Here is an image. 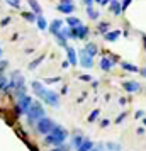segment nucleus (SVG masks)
Masks as SVG:
<instances>
[{
	"label": "nucleus",
	"instance_id": "1",
	"mask_svg": "<svg viewBox=\"0 0 146 151\" xmlns=\"http://www.w3.org/2000/svg\"><path fill=\"white\" fill-rule=\"evenodd\" d=\"M68 137V131L61 127V126H58L56 124L53 131L49 132L48 136H44V143L46 144H53V146H61V143Z\"/></svg>",
	"mask_w": 146,
	"mask_h": 151
},
{
	"label": "nucleus",
	"instance_id": "2",
	"mask_svg": "<svg viewBox=\"0 0 146 151\" xmlns=\"http://www.w3.org/2000/svg\"><path fill=\"white\" fill-rule=\"evenodd\" d=\"M26 116H27V122L29 124H34L36 121L46 117L44 116V109H42V105L39 102H32V105H31V109H29V112L26 114Z\"/></svg>",
	"mask_w": 146,
	"mask_h": 151
},
{
	"label": "nucleus",
	"instance_id": "3",
	"mask_svg": "<svg viewBox=\"0 0 146 151\" xmlns=\"http://www.w3.org/2000/svg\"><path fill=\"white\" fill-rule=\"evenodd\" d=\"M56 124L49 119V117H42V119H39L37 122H36V129H37V132L39 134H42V136H48L49 132L53 131V127H55Z\"/></svg>",
	"mask_w": 146,
	"mask_h": 151
},
{
	"label": "nucleus",
	"instance_id": "4",
	"mask_svg": "<svg viewBox=\"0 0 146 151\" xmlns=\"http://www.w3.org/2000/svg\"><path fill=\"white\" fill-rule=\"evenodd\" d=\"M32 99L26 93L24 97H21V99H17V105H15V109H17V112L19 114H27L29 109H31V105H32Z\"/></svg>",
	"mask_w": 146,
	"mask_h": 151
},
{
	"label": "nucleus",
	"instance_id": "5",
	"mask_svg": "<svg viewBox=\"0 0 146 151\" xmlns=\"http://www.w3.org/2000/svg\"><path fill=\"white\" fill-rule=\"evenodd\" d=\"M44 102L56 109V107H60V95L56 92H53V90H48L46 92V97H44Z\"/></svg>",
	"mask_w": 146,
	"mask_h": 151
},
{
	"label": "nucleus",
	"instance_id": "6",
	"mask_svg": "<svg viewBox=\"0 0 146 151\" xmlns=\"http://www.w3.org/2000/svg\"><path fill=\"white\" fill-rule=\"evenodd\" d=\"M78 53H80L78 63H80L83 68H92V66H93V58H90V56L87 55V53H85V49H80Z\"/></svg>",
	"mask_w": 146,
	"mask_h": 151
},
{
	"label": "nucleus",
	"instance_id": "7",
	"mask_svg": "<svg viewBox=\"0 0 146 151\" xmlns=\"http://www.w3.org/2000/svg\"><path fill=\"white\" fill-rule=\"evenodd\" d=\"M31 87H32V90H34V93L39 99H42L44 100V97H46V92H48V88L42 85V83H39V82H32L31 83Z\"/></svg>",
	"mask_w": 146,
	"mask_h": 151
},
{
	"label": "nucleus",
	"instance_id": "8",
	"mask_svg": "<svg viewBox=\"0 0 146 151\" xmlns=\"http://www.w3.org/2000/svg\"><path fill=\"white\" fill-rule=\"evenodd\" d=\"M66 58H68V63L71 65V66H77L78 63V58H77V51H75V48H71V46H66Z\"/></svg>",
	"mask_w": 146,
	"mask_h": 151
},
{
	"label": "nucleus",
	"instance_id": "9",
	"mask_svg": "<svg viewBox=\"0 0 146 151\" xmlns=\"http://www.w3.org/2000/svg\"><path fill=\"white\" fill-rule=\"evenodd\" d=\"M48 29H49V32H51L53 36L60 34V32H61V29H63V21H61V19H55V21L49 24Z\"/></svg>",
	"mask_w": 146,
	"mask_h": 151
},
{
	"label": "nucleus",
	"instance_id": "10",
	"mask_svg": "<svg viewBox=\"0 0 146 151\" xmlns=\"http://www.w3.org/2000/svg\"><path fill=\"white\" fill-rule=\"evenodd\" d=\"M122 87H124V90L129 92V93H134V92H138V90L141 88V85H139L138 82H124Z\"/></svg>",
	"mask_w": 146,
	"mask_h": 151
},
{
	"label": "nucleus",
	"instance_id": "11",
	"mask_svg": "<svg viewBox=\"0 0 146 151\" xmlns=\"http://www.w3.org/2000/svg\"><path fill=\"white\" fill-rule=\"evenodd\" d=\"M83 49H85V53L90 56V58H93V56L99 53V48H97V44H95V42H87Z\"/></svg>",
	"mask_w": 146,
	"mask_h": 151
},
{
	"label": "nucleus",
	"instance_id": "12",
	"mask_svg": "<svg viewBox=\"0 0 146 151\" xmlns=\"http://www.w3.org/2000/svg\"><path fill=\"white\" fill-rule=\"evenodd\" d=\"M109 9H111V12L114 15L122 14V7H121V2H119V0H112L111 4H109Z\"/></svg>",
	"mask_w": 146,
	"mask_h": 151
},
{
	"label": "nucleus",
	"instance_id": "13",
	"mask_svg": "<svg viewBox=\"0 0 146 151\" xmlns=\"http://www.w3.org/2000/svg\"><path fill=\"white\" fill-rule=\"evenodd\" d=\"M58 10H60L61 14L70 15L73 10H75V5H73V4H58Z\"/></svg>",
	"mask_w": 146,
	"mask_h": 151
},
{
	"label": "nucleus",
	"instance_id": "14",
	"mask_svg": "<svg viewBox=\"0 0 146 151\" xmlns=\"http://www.w3.org/2000/svg\"><path fill=\"white\" fill-rule=\"evenodd\" d=\"M112 66H114V61H112L111 58H107V56H104L102 60H100V68L104 70V71H111Z\"/></svg>",
	"mask_w": 146,
	"mask_h": 151
},
{
	"label": "nucleus",
	"instance_id": "15",
	"mask_svg": "<svg viewBox=\"0 0 146 151\" xmlns=\"http://www.w3.org/2000/svg\"><path fill=\"white\" fill-rule=\"evenodd\" d=\"M27 4H29V7L32 9V14L34 15H42L41 12V5H39V4H37V0H27Z\"/></svg>",
	"mask_w": 146,
	"mask_h": 151
},
{
	"label": "nucleus",
	"instance_id": "16",
	"mask_svg": "<svg viewBox=\"0 0 146 151\" xmlns=\"http://www.w3.org/2000/svg\"><path fill=\"white\" fill-rule=\"evenodd\" d=\"M66 24H68L70 29H75L78 26H82V21L78 19V17H73V15H68V19H66Z\"/></svg>",
	"mask_w": 146,
	"mask_h": 151
},
{
	"label": "nucleus",
	"instance_id": "17",
	"mask_svg": "<svg viewBox=\"0 0 146 151\" xmlns=\"http://www.w3.org/2000/svg\"><path fill=\"white\" fill-rule=\"evenodd\" d=\"M119 36H121V31H109V32L104 36V39L105 41H109V42H114Z\"/></svg>",
	"mask_w": 146,
	"mask_h": 151
},
{
	"label": "nucleus",
	"instance_id": "18",
	"mask_svg": "<svg viewBox=\"0 0 146 151\" xmlns=\"http://www.w3.org/2000/svg\"><path fill=\"white\" fill-rule=\"evenodd\" d=\"M85 139H87V137L83 136V134H77V136H73V139H71V144H73V148H80V146H82V143H83Z\"/></svg>",
	"mask_w": 146,
	"mask_h": 151
},
{
	"label": "nucleus",
	"instance_id": "19",
	"mask_svg": "<svg viewBox=\"0 0 146 151\" xmlns=\"http://www.w3.org/2000/svg\"><path fill=\"white\" fill-rule=\"evenodd\" d=\"M92 150H93V143H92L90 139H85L83 143H82V146H80L77 151H92Z\"/></svg>",
	"mask_w": 146,
	"mask_h": 151
},
{
	"label": "nucleus",
	"instance_id": "20",
	"mask_svg": "<svg viewBox=\"0 0 146 151\" xmlns=\"http://www.w3.org/2000/svg\"><path fill=\"white\" fill-rule=\"evenodd\" d=\"M121 66H122V70H126V71H131V73H138V71H139L138 66H134V65H131V63H126V61L121 63Z\"/></svg>",
	"mask_w": 146,
	"mask_h": 151
},
{
	"label": "nucleus",
	"instance_id": "21",
	"mask_svg": "<svg viewBox=\"0 0 146 151\" xmlns=\"http://www.w3.org/2000/svg\"><path fill=\"white\" fill-rule=\"evenodd\" d=\"M36 24H37V27L41 29V31L48 29V22H46V19H44L42 15H37V19H36Z\"/></svg>",
	"mask_w": 146,
	"mask_h": 151
},
{
	"label": "nucleus",
	"instance_id": "22",
	"mask_svg": "<svg viewBox=\"0 0 146 151\" xmlns=\"http://www.w3.org/2000/svg\"><path fill=\"white\" fill-rule=\"evenodd\" d=\"M66 39H68V37H66V36L63 34V32H60V34H56V41H58V44H60V46H63V48H66V46H68V42H66Z\"/></svg>",
	"mask_w": 146,
	"mask_h": 151
},
{
	"label": "nucleus",
	"instance_id": "23",
	"mask_svg": "<svg viewBox=\"0 0 146 151\" xmlns=\"http://www.w3.org/2000/svg\"><path fill=\"white\" fill-rule=\"evenodd\" d=\"M109 26H111L109 22H100V24L97 26V31L100 32V34H104V36H105L107 32H109Z\"/></svg>",
	"mask_w": 146,
	"mask_h": 151
},
{
	"label": "nucleus",
	"instance_id": "24",
	"mask_svg": "<svg viewBox=\"0 0 146 151\" xmlns=\"http://www.w3.org/2000/svg\"><path fill=\"white\" fill-rule=\"evenodd\" d=\"M87 15L90 17L92 21H97L99 19V10H95L93 7H87Z\"/></svg>",
	"mask_w": 146,
	"mask_h": 151
},
{
	"label": "nucleus",
	"instance_id": "25",
	"mask_svg": "<svg viewBox=\"0 0 146 151\" xmlns=\"http://www.w3.org/2000/svg\"><path fill=\"white\" fill-rule=\"evenodd\" d=\"M42 60H44V56H39V58H36L34 61L29 65V70H36V68H37V65H41Z\"/></svg>",
	"mask_w": 146,
	"mask_h": 151
},
{
	"label": "nucleus",
	"instance_id": "26",
	"mask_svg": "<svg viewBox=\"0 0 146 151\" xmlns=\"http://www.w3.org/2000/svg\"><path fill=\"white\" fill-rule=\"evenodd\" d=\"M99 114H100V110H99V109L92 110V112H90V116H88V122H95V119L99 117Z\"/></svg>",
	"mask_w": 146,
	"mask_h": 151
},
{
	"label": "nucleus",
	"instance_id": "27",
	"mask_svg": "<svg viewBox=\"0 0 146 151\" xmlns=\"http://www.w3.org/2000/svg\"><path fill=\"white\" fill-rule=\"evenodd\" d=\"M22 17H24V19H27V21H31V22H34L36 19H37L32 12H22Z\"/></svg>",
	"mask_w": 146,
	"mask_h": 151
},
{
	"label": "nucleus",
	"instance_id": "28",
	"mask_svg": "<svg viewBox=\"0 0 146 151\" xmlns=\"http://www.w3.org/2000/svg\"><path fill=\"white\" fill-rule=\"evenodd\" d=\"M105 146H107L111 151H119L121 150V144H117V143H107Z\"/></svg>",
	"mask_w": 146,
	"mask_h": 151
},
{
	"label": "nucleus",
	"instance_id": "29",
	"mask_svg": "<svg viewBox=\"0 0 146 151\" xmlns=\"http://www.w3.org/2000/svg\"><path fill=\"white\" fill-rule=\"evenodd\" d=\"M7 85H9V80H7L4 75H2V76H0V88L5 90V88H7Z\"/></svg>",
	"mask_w": 146,
	"mask_h": 151
},
{
	"label": "nucleus",
	"instance_id": "30",
	"mask_svg": "<svg viewBox=\"0 0 146 151\" xmlns=\"http://www.w3.org/2000/svg\"><path fill=\"white\" fill-rule=\"evenodd\" d=\"M9 5H12V7H15V9H19L21 7V0H5Z\"/></svg>",
	"mask_w": 146,
	"mask_h": 151
},
{
	"label": "nucleus",
	"instance_id": "31",
	"mask_svg": "<svg viewBox=\"0 0 146 151\" xmlns=\"http://www.w3.org/2000/svg\"><path fill=\"white\" fill-rule=\"evenodd\" d=\"M51 151H70L68 146H65V144H61V146H55Z\"/></svg>",
	"mask_w": 146,
	"mask_h": 151
},
{
	"label": "nucleus",
	"instance_id": "32",
	"mask_svg": "<svg viewBox=\"0 0 146 151\" xmlns=\"http://www.w3.org/2000/svg\"><path fill=\"white\" fill-rule=\"evenodd\" d=\"M126 116H127L126 112H122V114H119V116H117V119H116V124H121V122H122V121L126 119Z\"/></svg>",
	"mask_w": 146,
	"mask_h": 151
},
{
	"label": "nucleus",
	"instance_id": "33",
	"mask_svg": "<svg viewBox=\"0 0 146 151\" xmlns=\"http://www.w3.org/2000/svg\"><path fill=\"white\" fill-rule=\"evenodd\" d=\"M80 80H82V82H90L92 76L90 75H80Z\"/></svg>",
	"mask_w": 146,
	"mask_h": 151
},
{
	"label": "nucleus",
	"instance_id": "34",
	"mask_svg": "<svg viewBox=\"0 0 146 151\" xmlns=\"http://www.w3.org/2000/svg\"><path fill=\"white\" fill-rule=\"evenodd\" d=\"M58 80H60L58 76H55V78H46V83H49V85H51V83H56Z\"/></svg>",
	"mask_w": 146,
	"mask_h": 151
},
{
	"label": "nucleus",
	"instance_id": "35",
	"mask_svg": "<svg viewBox=\"0 0 146 151\" xmlns=\"http://www.w3.org/2000/svg\"><path fill=\"white\" fill-rule=\"evenodd\" d=\"M109 126V119H104V121H100V127H107Z\"/></svg>",
	"mask_w": 146,
	"mask_h": 151
},
{
	"label": "nucleus",
	"instance_id": "36",
	"mask_svg": "<svg viewBox=\"0 0 146 151\" xmlns=\"http://www.w3.org/2000/svg\"><path fill=\"white\" fill-rule=\"evenodd\" d=\"M83 4L87 7H92V4H93V0H83Z\"/></svg>",
	"mask_w": 146,
	"mask_h": 151
},
{
	"label": "nucleus",
	"instance_id": "37",
	"mask_svg": "<svg viewBox=\"0 0 146 151\" xmlns=\"http://www.w3.org/2000/svg\"><path fill=\"white\" fill-rule=\"evenodd\" d=\"M9 22H10V17H5V19L2 21V26H7Z\"/></svg>",
	"mask_w": 146,
	"mask_h": 151
},
{
	"label": "nucleus",
	"instance_id": "38",
	"mask_svg": "<svg viewBox=\"0 0 146 151\" xmlns=\"http://www.w3.org/2000/svg\"><path fill=\"white\" fill-rule=\"evenodd\" d=\"M143 116H145L143 110H138V112H136V119H139V117H143Z\"/></svg>",
	"mask_w": 146,
	"mask_h": 151
},
{
	"label": "nucleus",
	"instance_id": "39",
	"mask_svg": "<svg viewBox=\"0 0 146 151\" xmlns=\"http://www.w3.org/2000/svg\"><path fill=\"white\" fill-rule=\"evenodd\" d=\"M60 4H73V0H60Z\"/></svg>",
	"mask_w": 146,
	"mask_h": 151
},
{
	"label": "nucleus",
	"instance_id": "40",
	"mask_svg": "<svg viewBox=\"0 0 146 151\" xmlns=\"http://www.w3.org/2000/svg\"><path fill=\"white\" fill-rule=\"evenodd\" d=\"M139 73H141V75H143V76H146V68H143V70H139Z\"/></svg>",
	"mask_w": 146,
	"mask_h": 151
},
{
	"label": "nucleus",
	"instance_id": "41",
	"mask_svg": "<svg viewBox=\"0 0 146 151\" xmlns=\"http://www.w3.org/2000/svg\"><path fill=\"white\" fill-rule=\"evenodd\" d=\"M143 44H145V49H146V36H143Z\"/></svg>",
	"mask_w": 146,
	"mask_h": 151
},
{
	"label": "nucleus",
	"instance_id": "42",
	"mask_svg": "<svg viewBox=\"0 0 146 151\" xmlns=\"http://www.w3.org/2000/svg\"><path fill=\"white\" fill-rule=\"evenodd\" d=\"M92 151H100V150H99V148H93V150H92Z\"/></svg>",
	"mask_w": 146,
	"mask_h": 151
},
{
	"label": "nucleus",
	"instance_id": "43",
	"mask_svg": "<svg viewBox=\"0 0 146 151\" xmlns=\"http://www.w3.org/2000/svg\"><path fill=\"white\" fill-rule=\"evenodd\" d=\"M93 2H99V4H102V0H93Z\"/></svg>",
	"mask_w": 146,
	"mask_h": 151
},
{
	"label": "nucleus",
	"instance_id": "44",
	"mask_svg": "<svg viewBox=\"0 0 146 151\" xmlns=\"http://www.w3.org/2000/svg\"><path fill=\"white\" fill-rule=\"evenodd\" d=\"M143 124H145V126H146V119H143Z\"/></svg>",
	"mask_w": 146,
	"mask_h": 151
},
{
	"label": "nucleus",
	"instance_id": "45",
	"mask_svg": "<svg viewBox=\"0 0 146 151\" xmlns=\"http://www.w3.org/2000/svg\"><path fill=\"white\" fill-rule=\"evenodd\" d=\"M0 56H2V48H0Z\"/></svg>",
	"mask_w": 146,
	"mask_h": 151
}]
</instances>
